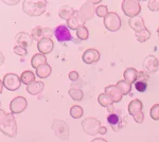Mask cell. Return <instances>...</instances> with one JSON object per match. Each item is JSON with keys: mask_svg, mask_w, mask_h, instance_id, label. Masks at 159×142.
<instances>
[{"mask_svg": "<svg viewBox=\"0 0 159 142\" xmlns=\"http://www.w3.org/2000/svg\"><path fill=\"white\" fill-rule=\"evenodd\" d=\"M43 64H47V58L46 56L42 53H37L35 55H33L32 59H31V65L34 69H37L39 66L43 65Z\"/></svg>", "mask_w": 159, "mask_h": 142, "instance_id": "23", "label": "cell"}, {"mask_svg": "<svg viewBox=\"0 0 159 142\" xmlns=\"http://www.w3.org/2000/svg\"><path fill=\"white\" fill-rule=\"evenodd\" d=\"M54 36L60 43H67L72 40V35L69 31L67 25H60L55 28Z\"/></svg>", "mask_w": 159, "mask_h": 142, "instance_id": "8", "label": "cell"}, {"mask_svg": "<svg viewBox=\"0 0 159 142\" xmlns=\"http://www.w3.org/2000/svg\"><path fill=\"white\" fill-rule=\"evenodd\" d=\"M0 131L3 135L11 138H15L17 136V123L13 113H7V118L4 123L0 126Z\"/></svg>", "mask_w": 159, "mask_h": 142, "instance_id": "2", "label": "cell"}, {"mask_svg": "<svg viewBox=\"0 0 159 142\" xmlns=\"http://www.w3.org/2000/svg\"><path fill=\"white\" fill-rule=\"evenodd\" d=\"M129 25L130 29L135 31V33L140 32V31L145 29L144 20H143V18L140 17V16H136V17L129 18Z\"/></svg>", "mask_w": 159, "mask_h": 142, "instance_id": "17", "label": "cell"}, {"mask_svg": "<svg viewBox=\"0 0 159 142\" xmlns=\"http://www.w3.org/2000/svg\"><path fill=\"white\" fill-rule=\"evenodd\" d=\"M91 142H108V141H106L103 138H94Z\"/></svg>", "mask_w": 159, "mask_h": 142, "instance_id": "44", "label": "cell"}, {"mask_svg": "<svg viewBox=\"0 0 159 142\" xmlns=\"http://www.w3.org/2000/svg\"><path fill=\"white\" fill-rule=\"evenodd\" d=\"M69 79L71 80V81H78L79 80V73L76 71H70L69 72Z\"/></svg>", "mask_w": 159, "mask_h": 142, "instance_id": "40", "label": "cell"}, {"mask_svg": "<svg viewBox=\"0 0 159 142\" xmlns=\"http://www.w3.org/2000/svg\"><path fill=\"white\" fill-rule=\"evenodd\" d=\"M148 7L150 9V11L156 12L159 11V0H152V1H148Z\"/></svg>", "mask_w": 159, "mask_h": 142, "instance_id": "37", "label": "cell"}, {"mask_svg": "<svg viewBox=\"0 0 159 142\" xmlns=\"http://www.w3.org/2000/svg\"><path fill=\"white\" fill-rule=\"evenodd\" d=\"M51 71H52L51 66L48 65V64H43V65L39 66L36 69V74L38 77H40V79H47V77L51 74Z\"/></svg>", "mask_w": 159, "mask_h": 142, "instance_id": "25", "label": "cell"}, {"mask_svg": "<svg viewBox=\"0 0 159 142\" xmlns=\"http://www.w3.org/2000/svg\"><path fill=\"white\" fill-rule=\"evenodd\" d=\"M98 102H99V104L101 105V106L107 107V108L110 107L112 104H114V101H112V99L109 97L108 94H100L99 97H98Z\"/></svg>", "mask_w": 159, "mask_h": 142, "instance_id": "27", "label": "cell"}, {"mask_svg": "<svg viewBox=\"0 0 159 142\" xmlns=\"http://www.w3.org/2000/svg\"><path fill=\"white\" fill-rule=\"evenodd\" d=\"M13 51H14L15 54H17V55H20V56H25L28 54L27 49L20 47V46H15V47L13 48Z\"/></svg>", "mask_w": 159, "mask_h": 142, "instance_id": "36", "label": "cell"}, {"mask_svg": "<svg viewBox=\"0 0 159 142\" xmlns=\"http://www.w3.org/2000/svg\"><path fill=\"white\" fill-rule=\"evenodd\" d=\"M3 86L6 87L7 90L10 91H15V90L19 89L21 81H20V77L15 73H7L3 76Z\"/></svg>", "mask_w": 159, "mask_h": 142, "instance_id": "7", "label": "cell"}, {"mask_svg": "<svg viewBox=\"0 0 159 142\" xmlns=\"http://www.w3.org/2000/svg\"><path fill=\"white\" fill-rule=\"evenodd\" d=\"M6 118H7V113L4 110L0 109V126L4 123V121H6Z\"/></svg>", "mask_w": 159, "mask_h": 142, "instance_id": "41", "label": "cell"}, {"mask_svg": "<svg viewBox=\"0 0 159 142\" xmlns=\"http://www.w3.org/2000/svg\"><path fill=\"white\" fill-rule=\"evenodd\" d=\"M143 68L148 73H155L159 69V61L154 55H148L143 61Z\"/></svg>", "mask_w": 159, "mask_h": 142, "instance_id": "11", "label": "cell"}, {"mask_svg": "<svg viewBox=\"0 0 159 142\" xmlns=\"http://www.w3.org/2000/svg\"><path fill=\"white\" fill-rule=\"evenodd\" d=\"M74 10L71 7L69 6H61L60 9H58V16L63 19H66V21L70 18L72 15L74 14Z\"/></svg>", "mask_w": 159, "mask_h": 142, "instance_id": "24", "label": "cell"}, {"mask_svg": "<svg viewBox=\"0 0 159 142\" xmlns=\"http://www.w3.org/2000/svg\"><path fill=\"white\" fill-rule=\"evenodd\" d=\"M53 47H54V43L51 38H43L39 42H37V49L39 53L42 54H49L52 52Z\"/></svg>", "mask_w": 159, "mask_h": 142, "instance_id": "13", "label": "cell"}, {"mask_svg": "<svg viewBox=\"0 0 159 142\" xmlns=\"http://www.w3.org/2000/svg\"><path fill=\"white\" fill-rule=\"evenodd\" d=\"M17 46H20L22 48H27L32 44V37L27 32H19L16 37Z\"/></svg>", "mask_w": 159, "mask_h": 142, "instance_id": "18", "label": "cell"}, {"mask_svg": "<svg viewBox=\"0 0 159 142\" xmlns=\"http://www.w3.org/2000/svg\"><path fill=\"white\" fill-rule=\"evenodd\" d=\"M82 127H83V131L86 134H88L90 136H96L97 134H99L101 123L96 118H86L82 122Z\"/></svg>", "mask_w": 159, "mask_h": 142, "instance_id": "4", "label": "cell"}, {"mask_svg": "<svg viewBox=\"0 0 159 142\" xmlns=\"http://www.w3.org/2000/svg\"><path fill=\"white\" fill-rule=\"evenodd\" d=\"M28 102L27 99L24 97H16L15 99L12 100L11 104H10V110L12 113H20L27 108Z\"/></svg>", "mask_w": 159, "mask_h": 142, "instance_id": "10", "label": "cell"}, {"mask_svg": "<svg viewBox=\"0 0 159 142\" xmlns=\"http://www.w3.org/2000/svg\"><path fill=\"white\" fill-rule=\"evenodd\" d=\"M87 2H89V3L93 6V4H98V3H100V2H101V0H91V1H87Z\"/></svg>", "mask_w": 159, "mask_h": 142, "instance_id": "46", "label": "cell"}, {"mask_svg": "<svg viewBox=\"0 0 159 142\" xmlns=\"http://www.w3.org/2000/svg\"><path fill=\"white\" fill-rule=\"evenodd\" d=\"M3 63H4V56H3V54H2L1 51H0V66H1Z\"/></svg>", "mask_w": 159, "mask_h": 142, "instance_id": "45", "label": "cell"}, {"mask_svg": "<svg viewBox=\"0 0 159 142\" xmlns=\"http://www.w3.org/2000/svg\"><path fill=\"white\" fill-rule=\"evenodd\" d=\"M20 81H21V83L28 86V85L32 84L33 82H35V74L30 70L24 71L20 76Z\"/></svg>", "mask_w": 159, "mask_h": 142, "instance_id": "26", "label": "cell"}, {"mask_svg": "<svg viewBox=\"0 0 159 142\" xmlns=\"http://www.w3.org/2000/svg\"><path fill=\"white\" fill-rule=\"evenodd\" d=\"M135 88L137 91L139 92H144L148 88V83L147 82H142V81H136L135 82Z\"/></svg>", "mask_w": 159, "mask_h": 142, "instance_id": "35", "label": "cell"}, {"mask_svg": "<svg viewBox=\"0 0 159 142\" xmlns=\"http://www.w3.org/2000/svg\"><path fill=\"white\" fill-rule=\"evenodd\" d=\"M106 131H107V128L105 127V126H101V127H100V131H99V134L100 135H105Z\"/></svg>", "mask_w": 159, "mask_h": 142, "instance_id": "43", "label": "cell"}, {"mask_svg": "<svg viewBox=\"0 0 159 142\" xmlns=\"http://www.w3.org/2000/svg\"><path fill=\"white\" fill-rule=\"evenodd\" d=\"M46 6H47V1H24L22 3V10L25 14L30 15V16H40L46 11Z\"/></svg>", "mask_w": 159, "mask_h": 142, "instance_id": "1", "label": "cell"}, {"mask_svg": "<svg viewBox=\"0 0 159 142\" xmlns=\"http://www.w3.org/2000/svg\"><path fill=\"white\" fill-rule=\"evenodd\" d=\"M142 108H143L142 102L138 99H135L129 104V108H127V109H129V115L134 117V116L138 115V113L142 112Z\"/></svg>", "mask_w": 159, "mask_h": 142, "instance_id": "19", "label": "cell"}, {"mask_svg": "<svg viewBox=\"0 0 159 142\" xmlns=\"http://www.w3.org/2000/svg\"><path fill=\"white\" fill-rule=\"evenodd\" d=\"M82 59L86 64H93L100 59V52L96 49H87L82 55Z\"/></svg>", "mask_w": 159, "mask_h": 142, "instance_id": "14", "label": "cell"}, {"mask_svg": "<svg viewBox=\"0 0 159 142\" xmlns=\"http://www.w3.org/2000/svg\"><path fill=\"white\" fill-rule=\"evenodd\" d=\"M134 120L137 123H142L143 120H144V115H143V112H140V113H138V115L134 116Z\"/></svg>", "mask_w": 159, "mask_h": 142, "instance_id": "39", "label": "cell"}, {"mask_svg": "<svg viewBox=\"0 0 159 142\" xmlns=\"http://www.w3.org/2000/svg\"><path fill=\"white\" fill-rule=\"evenodd\" d=\"M122 11L126 16L130 18L138 16L141 11L140 2L137 0H125L122 2Z\"/></svg>", "mask_w": 159, "mask_h": 142, "instance_id": "3", "label": "cell"}, {"mask_svg": "<svg viewBox=\"0 0 159 142\" xmlns=\"http://www.w3.org/2000/svg\"><path fill=\"white\" fill-rule=\"evenodd\" d=\"M150 116L154 121L159 120V104L153 105L152 108H151V110H150Z\"/></svg>", "mask_w": 159, "mask_h": 142, "instance_id": "33", "label": "cell"}, {"mask_svg": "<svg viewBox=\"0 0 159 142\" xmlns=\"http://www.w3.org/2000/svg\"><path fill=\"white\" fill-rule=\"evenodd\" d=\"M96 13L99 17H102V18H105L106 15L108 14V9H107L106 6H99L96 9Z\"/></svg>", "mask_w": 159, "mask_h": 142, "instance_id": "34", "label": "cell"}, {"mask_svg": "<svg viewBox=\"0 0 159 142\" xmlns=\"http://www.w3.org/2000/svg\"><path fill=\"white\" fill-rule=\"evenodd\" d=\"M84 24H85V21H84V20L82 19L81 17H80L78 11L74 12V14L67 20V27H68V29L75 30V31L78 30L80 27L84 25Z\"/></svg>", "mask_w": 159, "mask_h": 142, "instance_id": "15", "label": "cell"}, {"mask_svg": "<svg viewBox=\"0 0 159 142\" xmlns=\"http://www.w3.org/2000/svg\"><path fill=\"white\" fill-rule=\"evenodd\" d=\"M54 35L52 32V30L50 28H46V27H40V25H37L34 29L32 30V33H31V37L32 39H35L37 42H39L43 38H51V36Z\"/></svg>", "mask_w": 159, "mask_h": 142, "instance_id": "9", "label": "cell"}, {"mask_svg": "<svg viewBox=\"0 0 159 142\" xmlns=\"http://www.w3.org/2000/svg\"><path fill=\"white\" fill-rule=\"evenodd\" d=\"M83 113H84L83 108L79 106V105H74V106L70 108V116L73 119H80L83 116Z\"/></svg>", "mask_w": 159, "mask_h": 142, "instance_id": "32", "label": "cell"}, {"mask_svg": "<svg viewBox=\"0 0 159 142\" xmlns=\"http://www.w3.org/2000/svg\"><path fill=\"white\" fill-rule=\"evenodd\" d=\"M116 86L119 88V90L121 91V94L124 95V94H129L132 90V84H129V82H126L125 80H121L117 83Z\"/></svg>", "mask_w": 159, "mask_h": 142, "instance_id": "28", "label": "cell"}, {"mask_svg": "<svg viewBox=\"0 0 159 142\" xmlns=\"http://www.w3.org/2000/svg\"><path fill=\"white\" fill-rule=\"evenodd\" d=\"M136 38H137V40L138 42H140V43H144V42H147V40L148 39V38L151 37V32L148 31L147 28H145L144 30H142V31H140V32H137L136 33Z\"/></svg>", "mask_w": 159, "mask_h": 142, "instance_id": "29", "label": "cell"}, {"mask_svg": "<svg viewBox=\"0 0 159 142\" xmlns=\"http://www.w3.org/2000/svg\"><path fill=\"white\" fill-rule=\"evenodd\" d=\"M157 33H158V35H159V28H158V29H157Z\"/></svg>", "mask_w": 159, "mask_h": 142, "instance_id": "48", "label": "cell"}, {"mask_svg": "<svg viewBox=\"0 0 159 142\" xmlns=\"http://www.w3.org/2000/svg\"><path fill=\"white\" fill-rule=\"evenodd\" d=\"M123 77L126 82H129V84L135 83L136 81L138 80V71L136 70L135 68H127L125 69L124 73H123Z\"/></svg>", "mask_w": 159, "mask_h": 142, "instance_id": "21", "label": "cell"}, {"mask_svg": "<svg viewBox=\"0 0 159 142\" xmlns=\"http://www.w3.org/2000/svg\"><path fill=\"white\" fill-rule=\"evenodd\" d=\"M52 130L54 131V134L57 138L61 139V140H68L69 138V127L66 124V122L61 120H53Z\"/></svg>", "mask_w": 159, "mask_h": 142, "instance_id": "6", "label": "cell"}, {"mask_svg": "<svg viewBox=\"0 0 159 142\" xmlns=\"http://www.w3.org/2000/svg\"><path fill=\"white\" fill-rule=\"evenodd\" d=\"M68 94L74 101H81L84 97L83 91H82L81 89H78V88H70L68 91Z\"/></svg>", "mask_w": 159, "mask_h": 142, "instance_id": "31", "label": "cell"}, {"mask_svg": "<svg viewBox=\"0 0 159 142\" xmlns=\"http://www.w3.org/2000/svg\"><path fill=\"white\" fill-rule=\"evenodd\" d=\"M3 83H2V82H1V80H0V94H1V92H2V89H3Z\"/></svg>", "mask_w": 159, "mask_h": 142, "instance_id": "47", "label": "cell"}, {"mask_svg": "<svg viewBox=\"0 0 159 142\" xmlns=\"http://www.w3.org/2000/svg\"><path fill=\"white\" fill-rule=\"evenodd\" d=\"M78 12H79L80 17H81L82 19L86 22V21L90 20L91 18L93 17L94 12H96V9H94L93 6L89 3V2H85V3L81 7L80 11H78Z\"/></svg>", "mask_w": 159, "mask_h": 142, "instance_id": "12", "label": "cell"}, {"mask_svg": "<svg viewBox=\"0 0 159 142\" xmlns=\"http://www.w3.org/2000/svg\"><path fill=\"white\" fill-rule=\"evenodd\" d=\"M104 25L107 30L116 32L121 27V18L115 12H109L104 18Z\"/></svg>", "mask_w": 159, "mask_h": 142, "instance_id": "5", "label": "cell"}, {"mask_svg": "<svg viewBox=\"0 0 159 142\" xmlns=\"http://www.w3.org/2000/svg\"><path fill=\"white\" fill-rule=\"evenodd\" d=\"M148 73L145 71H140L138 72V80L137 81H142V82H147L148 80Z\"/></svg>", "mask_w": 159, "mask_h": 142, "instance_id": "38", "label": "cell"}, {"mask_svg": "<svg viewBox=\"0 0 159 142\" xmlns=\"http://www.w3.org/2000/svg\"><path fill=\"white\" fill-rule=\"evenodd\" d=\"M107 122L111 125L112 130H116V126L119 127V130H121L122 125H121V119H120V116L118 113H115V112H111L107 116Z\"/></svg>", "mask_w": 159, "mask_h": 142, "instance_id": "22", "label": "cell"}, {"mask_svg": "<svg viewBox=\"0 0 159 142\" xmlns=\"http://www.w3.org/2000/svg\"><path fill=\"white\" fill-rule=\"evenodd\" d=\"M76 36H78L79 39L81 40H86L89 37V31L85 27V25H82L76 30Z\"/></svg>", "mask_w": 159, "mask_h": 142, "instance_id": "30", "label": "cell"}, {"mask_svg": "<svg viewBox=\"0 0 159 142\" xmlns=\"http://www.w3.org/2000/svg\"><path fill=\"white\" fill-rule=\"evenodd\" d=\"M43 86H45V85H43V82L35 81V82H33L32 84L28 85V86H27V91L29 92L30 94H32V95H36V94H40V92L43 91Z\"/></svg>", "mask_w": 159, "mask_h": 142, "instance_id": "20", "label": "cell"}, {"mask_svg": "<svg viewBox=\"0 0 159 142\" xmlns=\"http://www.w3.org/2000/svg\"><path fill=\"white\" fill-rule=\"evenodd\" d=\"M105 94H108L109 97L111 98L112 101H114V103L120 102L122 99V95H123L116 85H109V86L105 87Z\"/></svg>", "mask_w": 159, "mask_h": 142, "instance_id": "16", "label": "cell"}, {"mask_svg": "<svg viewBox=\"0 0 159 142\" xmlns=\"http://www.w3.org/2000/svg\"><path fill=\"white\" fill-rule=\"evenodd\" d=\"M4 3L6 4H7V6H14V4H17L18 3V0H9V1H7V0H6V1H3Z\"/></svg>", "mask_w": 159, "mask_h": 142, "instance_id": "42", "label": "cell"}]
</instances>
